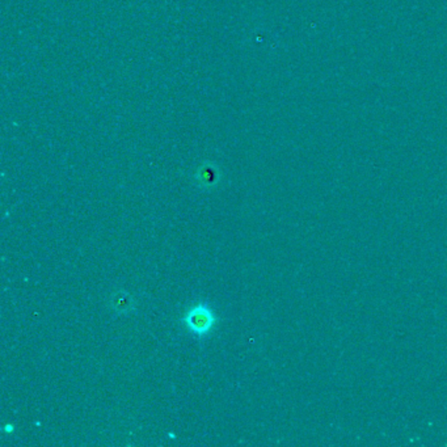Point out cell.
<instances>
[{"mask_svg": "<svg viewBox=\"0 0 447 447\" xmlns=\"http://www.w3.org/2000/svg\"><path fill=\"white\" fill-rule=\"evenodd\" d=\"M197 180L202 188H212L218 183V172L212 167H205L199 172Z\"/></svg>", "mask_w": 447, "mask_h": 447, "instance_id": "3957f363", "label": "cell"}, {"mask_svg": "<svg viewBox=\"0 0 447 447\" xmlns=\"http://www.w3.org/2000/svg\"><path fill=\"white\" fill-rule=\"evenodd\" d=\"M183 323L190 333L202 337L209 335L214 330L217 324V318L210 307L203 303H197L190 307L184 314Z\"/></svg>", "mask_w": 447, "mask_h": 447, "instance_id": "6da1fadb", "label": "cell"}, {"mask_svg": "<svg viewBox=\"0 0 447 447\" xmlns=\"http://www.w3.org/2000/svg\"><path fill=\"white\" fill-rule=\"evenodd\" d=\"M109 303L115 312L117 314H128L134 308V298L125 290H118L110 295Z\"/></svg>", "mask_w": 447, "mask_h": 447, "instance_id": "7a4b0ae2", "label": "cell"}]
</instances>
